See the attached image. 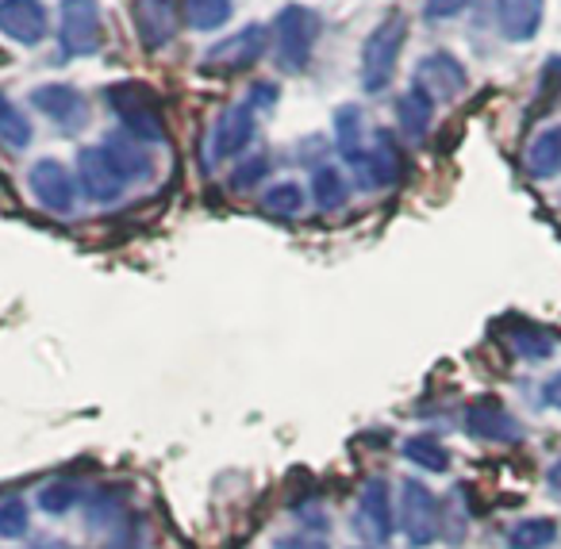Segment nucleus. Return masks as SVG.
Here are the masks:
<instances>
[{
	"label": "nucleus",
	"instance_id": "f257e3e1",
	"mask_svg": "<svg viewBox=\"0 0 561 549\" xmlns=\"http://www.w3.org/2000/svg\"><path fill=\"white\" fill-rule=\"evenodd\" d=\"M343 155L351 162L354 178L362 181V188H389L404 173V158H400V147L389 131L362 135L358 142L343 147Z\"/></svg>",
	"mask_w": 561,
	"mask_h": 549
},
{
	"label": "nucleus",
	"instance_id": "f03ea898",
	"mask_svg": "<svg viewBox=\"0 0 561 549\" xmlns=\"http://www.w3.org/2000/svg\"><path fill=\"white\" fill-rule=\"evenodd\" d=\"M404 32H408V20L400 12H389L366 39V50H362V85H366V93H381L397 78V58L400 47H404Z\"/></svg>",
	"mask_w": 561,
	"mask_h": 549
},
{
	"label": "nucleus",
	"instance_id": "7ed1b4c3",
	"mask_svg": "<svg viewBox=\"0 0 561 549\" xmlns=\"http://www.w3.org/2000/svg\"><path fill=\"white\" fill-rule=\"evenodd\" d=\"M316 27H320V20H316L305 4L280 9L277 24H273V50H277L280 70L305 73L308 58H312V47H316Z\"/></svg>",
	"mask_w": 561,
	"mask_h": 549
},
{
	"label": "nucleus",
	"instance_id": "20e7f679",
	"mask_svg": "<svg viewBox=\"0 0 561 549\" xmlns=\"http://www.w3.org/2000/svg\"><path fill=\"white\" fill-rule=\"evenodd\" d=\"M397 526L404 530L408 546L423 549L438 538L443 530V515H438L435 492H431L423 480H404L400 484V500H397Z\"/></svg>",
	"mask_w": 561,
	"mask_h": 549
},
{
	"label": "nucleus",
	"instance_id": "39448f33",
	"mask_svg": "<svg viewBox=\"0 0 561 549\" xmlns=\"http://www.w3.org/2000/svg\"><path fill=\"white\" fill-rule=\"evenodd\" d=\"M108 104L116 108V116L124 119L127 135L135 139H162L165 124H162V112H158V101L147 85L139 81H124V85H112L108 89Z\"/></svg>",
	"mask_w": 561,
	"mask_h": 549
},
{
	"label": "nucleus",
	"instance_id": "423d86ee",
	"mask_svg": "<svg viewBox=\"0 0 561 549\" xmlns=\"http://www.w3.org/2000/svg\"><path fill=\"white\" fill-rule=\"evenodd\" d=\"M265 47H270V32H265L262 24H250V27H242V32L219 39L216 47H208L204 70L208 73H242L265 55Z\"/></svg>",
	"mask_w": 561,
	"mask_h": 549
},
{
	"label": "nucleus",
	"instance_id": "0eeeda50",
	"mask_svg": "<svg viewBox=\"0 0 561 549\" xmlns=\"http://www.w3.org/2000/svg\"><path fill=\"white\" fill-rule=\"evenodd\" d=\"M58 16H62V32H58V39H62L66 55H73V58L93 55V50L104 43L101 4H96V0H62Z\"/></svg>",
	"mask_w": 561,
	"mask_h": 549
},
{
	"label": "nucleus",
	"instance_id": "6e6552de",
	"mask_svg": "<svg viewBox=\"0 0 561 549\" xmlns=\"http://www.w3.org/2000/svg\"><path fill=\"white\" fill-rule=\"evenodd\" d=\"M78 185L85 188V196L93 204H112L124 196L127 178L116 170V162H112L104 147H85L78 155Z\"/></svg>",
	"mask_w": 561,
	"mask_h": 549
},
{
	"label": "nucleus",
	"instance_id": "1a4fd4ad",
	"mask_svg": "<svg viewBox=\"0 0 561 549\" xmlns=\"http://www.w3.org/2000/svg\"><path fill=\"white\" fill-rule=\"evenodd\" d=\"M27 181H32L35 201H39L43 208L58 211V216L73 211V204H78V185H73L70 170H66L62 162H55V158H43V162H35L32 173H27Z\"/></svg>",
	"mask_w": 561,
	"mask_h": 549
},
{
	"label": "nucleus",
	"instance_id": "9d476101",
	"mask_svg": "<svg viewBox=\"0 0 561 549\" xmlns=\"http://www.w3.org/2000/svg\"><path fill=\"white\" fill-rule=\"evenodd\" d=\"M250 139H254V108H250V104H234V108H227L224 116L216 119V127H211L208 158L211 162H224V158L242 155V150L250 147Z\"/></svg>",
	"mask_w": 561,
	"mask_h": 549
},
{
	"label": "nucleus",
	"instance_id": "9b49d317",
	"mask_svg": "<svg viewBox=\"0 0 561 549\" xmlns=\"http://www.w3.org/2000/svg\"><path fill=\"white\" fill-rule=\"evenodd\" d=\"M466 81H469L466 66H461L454 55H446V50L427 55L420 62V70H415V89L427 93L431 101H454V96L466 89Z\"/></svg>",
	"mask_w": 561,
	"mask_h": 549
},
{
	"label": "nucleus",
	"instance_id": "f8f14e48",
	"mask_svg": "<svg viewBox=\"0 0 561 549\" xmlns=\"http://www.w3.org/2000/svg\"><path fill=\"white\" fill-rule=\"evenodd\" d=\"M131 20L142 47L162 50L178 35V0H131Z\"/></svg>",
	"mask_w": 561,
	"mask_h": 549
},
{
	"label": "nucleus",
	"instance_id": "ddd939ff",
	"mask_svg": "<svg viewBox=\"0 0 561 549\" xmlns=\"http://www.w3.org/2000/svg\"><path fill=\"white\" fill-rule=\"evenodd\" d=\"M0 32L20 47H35L47 35V9L43 0H0Z\"/></svg>",
	"mask_w": 561,
	"mask_h": 549
},
{
	"label": "nucleus",
	"instance_id": "4468645a",
	"mask_svg": "<svg viewBox=\"0 0 561 549\" xmlns=\"http://www.w3.org/2000/svg\"><path fill=\"white\" fill-rule=\"evenodd\" d=\"M466 426L473 438L484 442H515L519 438V423L512 419V411L504 408L492 396H477L473 403L466 408Z\"/></svg>",
	"mask_w": 561,
	"mask_h": 549
},
{
	"label": "nucleus",
	"instance_id": "2eb2a0df",
	"mask_svg": "<svg viewBox=\"0 0 561 549\" xmlns=\"http://www.w3.org/2000/svg\"><path fill=\"white\" fill-rule=\"evenodd\" d=\"M32 104L43 112V116L55 119V124L70 127V131H78V127L85 124V96H81L78 89H70V85H43V89H35Z\"/></svg>",
	"mask_w": 561,
	"mask_h": 549
},
{
	"label": "nucleus",
	"instance_id": "dca6fc26",
	"mask_svg": "<svg viewBox=\"0 0 561 549\" xmlns=\"http://www.w3.org/2000/svg\"><path fill=\"white\" fill-rule=\"evenodd\" d=\"M546 0H496V24L504 32V39L527 43L542 27Z\"/></svg>",
	"mask_w": 561,
	"mask_h": 549
},
{
	"label": "nucleus",
	"instance_id": "f3484780",
	"mask_svg": "<svg viewBox=\"0 0 561 549\" xmlns=\"http://www.w3.org/2000/svg\"><path fill=\"white\" fill-rule=\"evenodd\" d=\"M358 526L369 541H385L392 534V500L385 480H369L358 500Z\"/></svg>",
	"mask_w": 561,
	"mask_h": 549
},
{
	"label": "nucleus",
	"instance_id": "a211bd4d",
	"mask_svg": "<svg viewBox=\"0 0 561 549\" xmlns=\"http://www.w3.org/2000/svg\"><path fill=\"white\" fill-rule=\"evenodd\" d=\"M397 116H400V131L412 142H420L431 127V116H435V101H431L427 93H420V89H412V93L400 96Z\"/></svg>",
	"mask_w": 561,
	"mask_h": 549
},
{
	"label": "nucleus",
	"instance_id": "6ab92c4d",
	"mask_svg": "<svg viewBox=\"0 0 561 549\" xmlns=\"http://www.w3.org/2000/svg\"><path fill=\"white\" fill-rule=\"evenodd\" d=\"M104 150H108V158L116 162V170L127 178V185H131V181H139V178H147L150 158L142 155V147H139V139H135V135H112V139L104 142Z\"/></svg>",
	"mask_w": 561,
	"mask_h": 549
},
{
	"label": "nucleus",
	"instance_id": "aec40b11",
	"mask_svg": "<svg viewBox=\"0 0 561 549\" xmlns=\"http://www.w3.org/2000/svg\"><path fill=\"white\" fill-rule=\"evenodd\" d=\"M527 170L530 178H558L561 173V127L542 131L527 150Z\"/></svg>",
	"mask_w": 561,
	"mask_h": 549
},
{
	"label": "nucleus",
	"instance_id": "412c9836",
	"mask_svg": "<svg viewBox=\"0 0 561 549\" xmlns=\"http://www.w3.org/2000/svg\"><path fill=\"white\" fill-rule=\"evenodd\" d=\"M346 196H351V188H346L343 170H335V165H320V170L312 173V201L320 204L323 211L343 208Z\"/></svg>",
	"mask_w": 561,
	"mask_h": 549
},
{
	"label": "nucleus",
	"instance_id": "4be33fe9",
	"mask_svg": "<svg viewBox=\"0 0 561 549\" xmlns=\"http://www.w3.org/2000/svg\"><path fill=\"white\" fill-rule=\"evenodd\" d=\"M181 9L196 32H216L231 20V0H181Z\"/></svg>",
	"mask_w": 561,
	"mask_h": 549
},
{
	"label": "nucleus",
	"instance_id": "5701e85b",
	"mask_svg": "<svg viewBox=\"0 0 561 549\" xmlns=\"http://www.w3.org/2000/svg\"><path fill=\"white\" fill-rule=\"evenodd\" d=\"M558 538V526L550 518H523L507 530V549H546Z\"/></svg>",
	"mask_w": 561,
	"mask_h": 549
},
{
	"label": "nucleus",
	"instance_id": "b1692460",
	"mask_svg": "<svg viewBox=\"0 0 561 549\" xmlns=\"http://www.w3.org/2000/svg\"><path fill=\"white\" fill-rule=\"evenodd\" d=\"M404 457L420 465V469H431V472H443L446 465H450V454H446V446L431 438V434H415V438H408L404 442Z\"/></svg>",
	"mask_w": 561,
	"mask_h": 549
},
{
	"label": "nucleus",
	"instance_id": "393cba45",
	"mask_svg": "<svg viewBox=\"0 0 561 549\" xmlns=\"http://www.w3.org/2000/svg\"><path fill=\"white\" fill-rule=\"evenodd\" d=\"M262 208L270 211V216L289 219V216H297V211L305 208V193H300L297 181H280V185H270V188H265Z\"/></svg>",
	"mask_w": 561,
	"mask_h": 549
},
{
	"label": "nucleus",
	"instance_id": "a878e982",
	"mask_svg": "<svg viewBox=\"0 0 561 549\" xmlns=\"http://www.w3.org/2000/svg\"><path fill=\"white\" fill-rule=\"evenodd\" d=\"M0 139L12 142V147H27L32 142V124L20 116V108L0 93Z\"/></svg>",
	"mask_w": 561,
	"mask_h": 549
},
{
	"label": "nucleus",
	"instance_id": "bb28decb",
	"mask_svg": "<svg viewBox=\"0 0 561 549\" xmlns=\"http://www.w3.org/2000/svg\"><path fill=\"white\" fill-rule=\"evenodd\" d=\"M512 346L519 350L523 357H546L553 350V339H550V331H542V327L519 323L512 331Z\"/></svg>",
	"mask_w": 561,
	"mask_h": 549
},
{
	"label": "nucleus",
	"instance_id": "cd10ccee",
	"mask_svg": "<svg viewBox=\"0 0 561 549\" xmlns=\"http://www.w3.org/2000/svg\"><path fill=\"white\" fill-rule=\"evenodd\" d=\"M78 500H81V492L73 480H55V484H47L39 492V507L47 511V515H66Z\"/></svg>",
	"mask_w": 561,
	"mask_h": 549
},
{
	"label": "nucleus",
	"instance_id": "c85d7f7f",
	"mask_svg": "<svg viewBox=\"0 0 561 549\" xmlns=\"http://www.w3.org/2000/svg\"><path fill=\"white\" fill-rule=\"evenodd\" d=\"M27 534V507L24 500H4L0 503V538H24Z\"/></svg>",
	"mask_w": 561,
	"mask_h": 549
},
{
	"label": "nucleus",
	"instance_id": "c756f323",
	"mask_svg": "<svg viewBox=\"0 0 561 549\" xmlns=\"http://www.w3.org/2000/svg\"><path fill=\"white\" fill-rule=\"evenodd\" d=\"M265 170H270V162H265L262 155H254V158H250V162H242L239 170L231 173V188H239V193H242V188L257 185V181L265 178Z\"/></svg>",
	"mask_w": 561,
	"mask_h": 549
},
{
	"label": "nucleus",
	"instance_id": "7c9ffc66",
	"mask_svg": "<svg viewBox=\"0 0 561 549\" xmlns=\"http://www.w3.org/2000/svg\"><path fill=\"white\" fill-rule=\"evenodd\" d=\"M473 0H427V16L431 20H450L458 12H466Z\"/></svg>",
	"mask_w": 561,
	"mask_h": 549
},
{
	"label": "nucleus",
	"instance_id": "2f4dec72",
	"mask_svg": "<svg viewBox=\"0 0 561 549\" xmlns=\"http://www.w3.org/2000/svg\"><path fill=\"white\" fill-rule=\"evenodd\" d=\"M273 549H328V546L320 538H308V534H285V538H277Z\"/></svg>",
	"mask_w": 561,
	"mask_h": 549
},
{
	"label": "nucleus",
	"instance_id": "473e14b6",
	"mask_svg": "<svg viewBox=\"0 0 561 549\" xmlns=\"http://www.w3.org/2000/svg\"><path fill=\"white\" fill-rule=\"evenodd\" d=\"M542 400L550 403V408H558V411H561V373H553V377L542 385Z\"/></svg>",
	"mask_w": 561,
	"mask_h": 549
},
{
	"label": "nucleus",
	"instance_id": "72a5a7b5",
	"mask_svg": "<svg viewBox=\"0 0 561 549\" xmlns=\"http://www.w3.org/2000/svg\"><path fill=\"white\" fill-rule=\"evenodd\" d=\"M550 488H553V492L561 495V461H558V465H553V469H550Z\"/></svg>",
	"mask_w": 561,
	"mask_h": 549
},
{
	"label": "nucleus",
	"instance_id": "f704fd0d",
	"mask_svg": "<svg viewBox=\"0 0 561 549\" xmlns=\"http://www.w3.org/2000/svg\"><path fill=\"white\" fill-rule=\"evenodd\" d=\"M358 549H362V546H358Z\"/></svg>",
	"mask_w": 561,
	"mask_h": 549
}]
</instances>
